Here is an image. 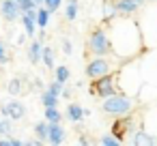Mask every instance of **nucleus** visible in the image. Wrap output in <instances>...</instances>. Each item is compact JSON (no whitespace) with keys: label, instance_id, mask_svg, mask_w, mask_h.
I'll list each match as a JSON object with an SVG mask.
<instances>
[{"label":"nucleus","instance_id":"f257e3e1","mask_svg":"<svg viewBox=\"0 0 157 146\" xmlns=\"http://www.w3.org/2000/svg\"><path fill=\"white\" fill-rule=\"evenodd\" d=\"M105 26H108V35H110V43H112V54L118 60H123V62L133 60L146 50L136 15H116Z\"/></svg>","mask_w":157,"mask_h":146},{"label":"nucleus","instance_id":"f03ea898","mask_svg":"<svg viewBox=\"0 0 157 146\" xmlns=\"http://www.w3.org/2000/svg\"><path fill=\"white\" fill-rule=\"evenodd\" d=\"M138 105V99L133 95H127V92H116L112 97H105L101 99V112L116 118V116H125V114H131Z\"/></svg>","mask_w":157,"mask_h":146},{"label":"nucleus","instance_id":"7ed1b4c3","mask_svg":"<svg viewBox=\"0 0 157 146\" xmlns=\"http://www.w3.org/2000/svg\"><path fill=\"white\" fill-rule=\"evenodd\" d=\"M121 65H123V60H118L114 54H110V56H93L86 62V77L88 80H97L101 75L118 71Z\"/></svg>","mask_w":157,"mask_h":146},{"label":"nucleus","instance_id":"20e7f679","mask_svg":"<svg viewBox=\"0 0 157 146\" xmlns=\"http://www.w3.org/2000/svg\"><path fill=\"white\" fill-rule=\"evenodd\" d=\"M146 47H157V7H146L136 15Z\"/></svg>","mask_w":157,"mask_h":146},{"label":"nucleus","instance_id":"39448f33","mask_svg":"<svg viewBox=\"0 0 157 146\" xmlns=\"http://www.w3.org/2000/svg\"><path fill=\"white\" fill-rule=\"evenodd\" d=\"M88 54H93V56H110L112 54V43H110V35H108L105 24L90 32V37H88Z\"/></svg>","mask_w":157,"mask_h":146},{"label":"nucleus","instance_id":"423d86ee","mask_svg":"<svg viewBox=\"0 0 157 146\" xmlns=\"http://www.w3.org/2000/svg\"><path fill=\"white\" fill-rule=\"evenodd\" d=\"M88 90H90V95H95V97H99V99H105V97H112V95L121 92V86H118V71L93 80V84H90Z\"/></svg>","mask_w":157,"mask_h":146},{"label":"nucleus","instance_id":"0eeeda50","mask_svg":"<svg viewBox=\"0 0 157 146\" xmlns=\"http://www.w3.org/2000/svg\"><path fill=\"white\" fill-rule=\"evenodd\" d=\"M0 114H5V116H9L13 122H17V120H24L26 118V105L20 101V99H9V101H2L0 103Z\"/></svg>","mask_w":157,"mask_h":146},{"label":"nucleus","instance_id":"6e6552de","mask_svg":"<svg viewBox=\"0 0 157 146\" xmlns=\"http://www.w3.org/2000/svg\"><path fill=\"white\" fill-rule=\"evenodd\" d=\"M22 13L24 11H22V7H20L17 0H2V2H0V15H2V20L9 22V24L20 22Z\"/></svg>","mask_w":157,"mask_h":146},{"label":"nucleus","instance_id":"1a4fd4ad","mask_svg":"<svg viewBox=\"0 0 157 146\" xmlns=\"http://www.w3.org/2000/svg\"><path fill=\"white\" fill-rule=\"evenodd\" d=\"M142 129L157 135V105H151L142 112Z\"/></svg>","mask_w":157,"mask_h":146},{"label":"nucleus","instance_id":"9d476101","mask_svg":"<svg viewBox=\"0 0 157 146\" xmlns=\"http://www.w3.org/2000/svg\"><path fill=\"white\" fill-rule=\"evenodd\" d=\"M127 144H136V146H138V144H146V146H153V144H157V135H153V133H148L146 129L140 127V129L127 140Z\"/></svg>","mask_w":157,"mask_h":146},{"label":"nucleus","instance_id":"9b49d317","mask_svg":"<svg viewBox=\"0 0 157 146\" xmlns=\"http://www.w3.org/2000/svg\"><path fill=\"white\" fill-rule=\"evenodd\" d=\"M41 54H43V41L41 39H33L28 50H26V56H28V62L30 65H39L41 62Z\"/></svg>","mask_w":157,"mask_h":146},{"label":"nucleus","instance_id":"f8f14e48","mask_svg":"<svg viewBox=\"0 0 157 146\" xmlns=\"http://www.w3.org/2000/svg\"><path fill=\"white\" fill-rule=\"evenodd\" d=\"M39 99H41V105H43V107H58L60 95H58V92H54L52 88H48V86H45V88L41 90V97H39Z\"/></svg>","mask_w":157,"mask_h":146},{"label":"nucleus","instance_id":"ddd939ff","mask_svg":"<svg viewBox=\"0 0 157 146\" xmlns=\"http://www.w3.org/2000/svg\"><path fill=\"white\" fill-rule=\"evenodd\" d=\"M65 116H67V120H69V122H80V120H84V118H86L84 107H82L80 103H69V105H67V110H65Z\"/></svg>","mask_w":157,"mask_h":146},{"label":"nucleus","instance_id":"4468645a","mask_svg":"<svg viewBox=\"0 0 157 146\" xmlns=\"http://www.w3.org/2000/svg\"><path fill=\"white\" fill-rule=\"evenodd\" d=\"M67 137V131L63 122H50V144H63Z\"/></svg>","mask_w":157,"mask_h":146},{"label":"nucleus","instance_id":"2eb2a0df","mask_svg":"<svg viewBox=\"0 0 157 146\" xmlns=\"http://www.w3.org/2000/svg\"><path fill=\"white\" fill-rule=\"evenodd\" d=\"M116 15H118V11H116L114 0H103V5H101V22L103 24H110Z\"/></svg>","mask_w":157,"mask_h":146},{"label":"nucleus","instance_id":"dca6fc26","mask_svg":"<svg viewBox=\"0 0 157 146\" xmlns=\"http://www.w3.org/2000/svg\"><path fill=\"white\" fill-rule=\"evenodd\" d=\"M114 5H116L118 15H138L140 11V7L136 2H129V0H114Z\"/></svg>","mask_w":157,"mask_h":146},{"label":"nucleus","instance_id":"f3484780","mask_svg":"<svg viewBox=\"0 0 157 146\" xmlns=\"http://www.w3.org/2000/svg\"><path fill=\"white\" fill-rule=\"evenodd\" d=\"M20 22L24 24V32H26L30 39H35V35H37V30H39V26H37V17H33V15H28V13H22Z\"/></svg>","mask_w":157,"mask_h":146},{"label":"nucleus","instance_id":"a211bd4d","mask_svg":"<svg viewBox=\"0 0 157 146\" xmlns=\"http://www.w3.org/2000/svg\"><path fill=\"white\" fill-rule=\"evenodd\" d=\"M43 144H50V122L43 118V120H39L37 125H35V131H33Z\"/></svg>","mask_w":157,"mask_h":146},{"label":"nucleus","instance_id":"6ab92c4d","mask_svg":"<svg viewBox=\"0 0 157 146\" xmlns=\"http://www.w3.org/2000/svg\"><path fill=\"white\" fill-rule=\"evenodd\" d=\"M80 13V5L78 0H65V20L67 22H75Z\"/></svg>","mask_w":157,"mask_h":146},{"label":"nucleus","instance_id":"aec40b11","mask_svg":"<svg viewBox=\"0 0 157 146\" xmlns=\"http://www.w3.org/2000/svg\"><path fill=\"white\" fill-rule=\"evenodd\" d=\"M24 77H11L9 80V84H7V92L11 95V97H20L22 95V90H24Z\"/></svg>","mask_w":157,"mask_h":146},{"label":"nucleus","instance_id":"412c9836","mask_svg":"<svg viewBox=\"0 0 157 146\" xmlns=\"http://www.w3.org/2000/svg\"><path fill=\"white\" fill-rule=\"evenodd\" d=\"M41 62L45 69H56V60H54V50L50 45H43V54H41Z\"/></svg>","mask_w":157,"mask_h":146},{"label":"nucleus","instance_id":"4be33fe9","mask_svg":"<svg viewBox=\"0 0 157 146\" xmlns=\"http://www.w3.org/2000/svg\"><path fill=\"white\" fill-rule=\"evenodd\" d=\"M50 9L45 7V5H41L39 9H37V26L39 28H48V24H50Z\"/></svg>","mask_w":157,"mask_h":146},{"label":"nucleus","instance_id":"5701e85b","mask_svg":"<svg viewBox=\"0 0 157 146\" xmlns=\"http://www.w3.org/2000/svg\"><path fill=\"white\" fill-rule=\"evenodd\" d=\"M54 80H58V82H63V84H67L69 80H71V71H69V67L67 65H58L56 69H54Z\"/></svg>","mask_w":157,"mask_h":146},{"label":"nucleus","instance_id":"b1692460","mask_svg":"<svg viewBox=\"0 0 157 146\" xmlns=\"http://www.w3.org/2000/svg\"><path fill=\"white\" fill-rule=\"evenodd\" d=\"M13 133V120L5 114H0V137L2 135H11Z\"/></svg>","mask_w":157,"mask_h":146},{"label":"nucleus","instance_id":"393cba45","mask_svg":"<svg viewBox=\"0 0 157 146\" xmlns=\"http://www.w3.org/2000/svg\"><path fill=\"white\" fill-rule=\"evenodd\" d=\"M63 116L65 114H60L58 107H45V112H43V118L48 122H63Z\"/></svg>","mask_w":157,"mask_h":146},{"label":"nucleus","instance_id":"a878e982","mask_svg":"<svg viewBox=\"0 0 157 146\" xmlns=\"http://www.w3.org/2000/svg\"><path fill=\"white\" fill-rule=\"evenodd\" d=\"M103 146H118V144H123V140L121 137H116L114 133L112 135H101V140H99Z\"/></svg>","mask_w":157,"mask_h":146},{"label":"nucleus","instance_id":"bb28decb","mask_svg":"<svg viewBox=\"0 0 157 146\" xmlns=\"http://www.w3.org/2000/svg\"><path fill=\"white\" fill-rule=\"evenodd\" d=\"M9 62V52H7V43L0 39V65H7Z\"/></svg>","mask_w":157,"mask_h":146},{"label":"nucleus","instance_id":"cd10ccee","mask_svg":"<svg viewBox=\"0 0 157 146\" xmlns=\"http://www.w3.org/2000/svg\"><path fill=\"white\" fill-rule=\"evenodd\" d=\"M63 2H65V0H45L43 5L50 9V13H56V11H58V7H60Z\"/></svg>","mask_w":157,"mask_h":146},{"label":"nucleus","instance_id":"c85d7f7f","mask_svg":"<svg viewBox=\"0 0 157 146\" xmlns=\"http://www.w3.org/2000/svg\"><path fill=\"white\" fill-rule=\"evenodd\" d=\"M20 7H22V11H24V13H26V11H33V9H37L35 0H22V2H20Z\"/></svg>","mask_w":157,"mask_h":146},{"label":"nucleus","instance_id":"c756f323","mask_svg":"<svg viewBox=\"0 0 157 146\" xmlns=\"http://www.w3.org/2000/svg\"><path fill=\"white\" fill-rule=\"evenodd\" d=\"M63 52H65V56H69L71 52H73V43H71V39H63Z\"/></svg>","mask_w":157,"mask_h":146},{"label":"nucleus","instance_id":"7c9ffc66","mask_svg":"<svg viewBox=\"0 0 157 146\" xmlns=\"http://www.w3.org/2000/svg\"><path fill=\"white\" fill-rule=\"evenodd\" d=\"M24 144H28V146H41L43 142H41V140L35 135V137H28V140H24Z\"/></svg>","mask_w":157,"mask_h":146},{"label":"nucleus","instance_id":"2f4dec72","mask_svg":"<svg viewBox=\"0 0 157 146\" xmlns=\"http://www.w3.org/2000/svg\"><path fill=\"white\" fill-rule=\"evenodd\" d=\"M60 99H65V101H67V99H71V88H69V86H65V88H63Z\"/></svg>","mask_w":157,"mask_h":146},{"label":"nucleus","instance_id":"473e14b6","mask_svg":"<svg viewBox=\"0 0 157 146\" xmlns=\"http://www.w3.org/2000/svg\"><path fill=\"white\" fill-rule=\"evenodd\" d=\"M78 144H93V140H90L88 135H80V137H78Z\"/></svg>","mask_w":157,"mask_h":146},{"label":"nucleus","instance_id":"72a5a7b5","mask_svg":"<svg viewBox=\"0 0 157 146\" xmlns=\"http://www.w3.org/2000/svg\"><path fill=\"white\" fill-rule=\"evenodd\" d=\"M37 39H41V41L45 43V39H48V32H45V28H39V35H37Z\"/></svg>","mask_w":157,"mask_h":146},{"label":"nucleus","instance_id":"f704fd0d","mask_svg":"<svg viewBox=\"0 0 157 146\" xmlns=\"http://www.w3.org/2000/svg\"><path fill=\"white\" fill-rule=\"evenodd\" d=\"M35 88H39V90H43V88H45V84L41 82V77H35Z\"/></svg>","mask_w":157,"mask_h":146},{"label":"nucleus","instance_id":"c9c22d12","mask_svg":"<svg viewBox=\"0 0 157 146\" xmlns=\"http://www.w3.org/2000/svg\"><path fill=\"white\" fill-rule=\"evenodd\" d=\"M129 2H136V5H138V7L142 9V7H144V5L148 2V0H129Z\"/></svg>","mask_w":157,"mask_h":146},{"label":"nucleus","instance_id":"e433bc0d","mask_svg":"<svg viewBox=\"0 0 157 146\" xmlns=\"http://www.w3.org/2000/svg\"><path fill=\"white\" fill-rule=\"evenodd\" d=\"M43 2H45V0H35V5H37V7H41Z\"/></svg>","mask_w":157,"mask_h":146},{"label":"nucleus","instance_id":"4c0bfd02","mask_svg":"<svg viewBox=\"0 0 157 146\" xmlns=\"http://www.w3.org/2000/svg\"><path fill=\"white\" fill-rule=\"evenodd\" d=\"M17 2H22V0H17Z\"/></svg>","mask_w":157,"mask_h":146},{"label":"nucleus","instance_id":"58836bf2","mask_svg":"<svg viewBox=\"0 0 157 146\" xmlns=\"http://www.w3.org/2000/svg\"><path fill=\"white\" fill-rule=\"evenodd\" d=\"M153 2H157V0H153Z\"/></svg>","mask_w":157,"mask_h":146}]
</instances>
